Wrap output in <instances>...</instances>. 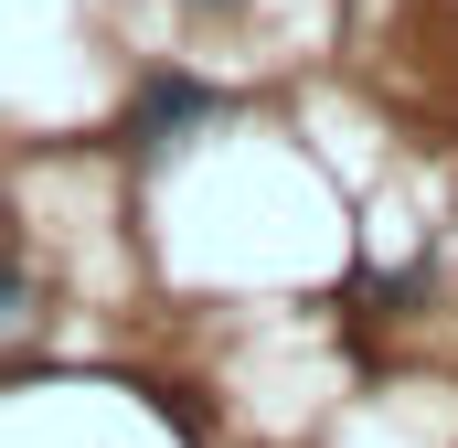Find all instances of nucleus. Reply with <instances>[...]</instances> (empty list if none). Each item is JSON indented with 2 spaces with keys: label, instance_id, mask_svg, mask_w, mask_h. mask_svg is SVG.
<instances>
[{
  "label": "nucleus",
  "instance_id": "obj_1",
  "mask_svg": "<svg viewBox=\"0 0 458 448\" xmlns=\"http://www.w3.org/2000/svg\"><path fill=\"white\" fill-rule=\"evenodd\" d=\"M192 117H214V86H203V75H149L117 139H128V150H160V128H192Z\"/></svg>",
  "mask_w": 458,
  "mask_h": 448
},
{
  "label": "nucleus",
  "instance_id": "obj_2",
  "mask_svg": "<svg viewBox=\"0 0 458 448\" xmlns=\"http://www.w3.org/2000/svg\"><path fill=\"white\" fill-rule=\"evenodd\" d=\"M32 321V278H21V256H0V341Z\"/></svg>",
  "mask_w": 458,
  "mask_h": 448
}]
</instances>
